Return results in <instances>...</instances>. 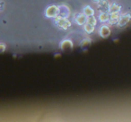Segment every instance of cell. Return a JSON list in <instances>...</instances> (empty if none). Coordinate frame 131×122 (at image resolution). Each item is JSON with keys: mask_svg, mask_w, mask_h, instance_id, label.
Wrapping results in <instances>:
<instances>
[{"mask_svg": "<svg viewBox=\"0 0 131 122\" xmlns=\"http://www.w3.org/2000/svg\"><path fill=\"white\" fill-rule=\"evenodd\" d=\"M54 22L56 24V25L62 30H67L71 26V22L68 18L58 16V15L54 17Z\"/></svg>", "mask_w": 131, "mask_h": 122, "instance_id": "obj_1", "label": "cell"}, {"mask_svg": "<svg viewBox=\"0 0 131 122\" xmlns=\"http://www.w3.org/2000/svg\"><path fill=\"white\" fill-rule=\"evenodd\" d=\"M131 19V14L129 13H126L124 15H119V19H118V22L117 24V25L118 27H123V26H126L127 24L129 23Z\"/></svg>", "mask_w": 131, "mask_h": 122, "instance_id": "obj_2", "label": "cell"}, {"mask_svg": "<svg viewBox=\"0 0 131 122\" xmlns=\"http://www.w3.org/2000/svg\"><path fill=\"white\" fill-rule=\"evenodd\" d=\"M58 14V6H50L46 9L45 16L48 18H54Z\"/></svg>", "mask_w": 131, "mask_h": 122, "instance_id": "obj_3", "label": "cell"}, {"mask_svg": "<svg viewBox=\"0 0 131 122\" xmlns=\"http://www.w3.org/2000/svg\"><path fill=\"white\" fill-rule=\"evenodd\" d=\"M86 20H87V16L84 14L75 13L74 15V21L78 25H84L86 24Z\"/></svg>", "mask_w": 131, "mask_h": 122, "instance_id": "obj_4", "label": "cell"}, {"mask_svg": "<svg viewBox=\"0 0 131 122\" xmlns=\"http://www.w3.org/2000/svg\"><path fill=\"white\" fill-rule=\"evenodd\" d=\"M70 15V9L68 8V6L66 5H60L58 6V16L65 17V18H68Z\"/></svg>", "mask_w": 131, "mask_h": 122, "instance_id": "obj_5", "label": "cell"}, {"mask_svg": "<svg viewBox=\"0 0 131 122\" xmlns=\"http://www.w3.org/2000/svg\"><path fill=\"white\" fill-rule=\"evenodd\" d=\"M59 47L62 50H71L74 48V43L71 40L67 39V40H64L60 42Z\"/></svg>", "mask_w": 131, "mask_h": 122, "instance_id": "obj_6", "label": "cell"}, {"mask_svg": "<svg viewBox=\"0 0 131 122\" xmlns=\"http://www.w3.org/2000/svg\"><path fill=\"white\" fill-rule=\"evenodd\" d=\"M111 29L107 25H102L99 29V33L102 38H108L111 35Z\"/></svg>", "mask_w": 131, "mask_h": 122, "instance_id": "obj_7", "label": "cell"}, {"mask_svg": "<svg viewBox=\"0 0 131 122\" xmlns=\"http://www.w3.org/2000/svg\"><path fill=\"white\" fill-rule=\"evenodd\" d=\"M97 4H98V10L100 12H106V13H108L110 5L108 4V2L106 1V0H102V1L97 3Z\"/></svg>", "mask_w": 131, "mask_h": 122, "instance_id": "obj_8", "label": "cell"}, {"mask_svg": "<svg viewBox=\"0 0 131 122\" xmlns=\"http://www.w3.org/2000/svg\"><path fill=\"white\" fill-rule=\"evenodd\" d=\"M118 19H119L118 14H109V20H108V22L111 25H114V24H118Z\"/></svg>", "mask_w": 131, "mask_h": 122, "instance_id": "obj_9", "label": "cell"}, {"mask_svg": "<svg viewBox=\"0 0 131 122\" xmlns=\"http://www.w3.org/2000/svg\"><path fill=\"white\" fill-rule=\"evenodd\" d=\"M120 9H121V6L114 3V4H111L109 6V11H108V13L109 14H118L120 12Z\"/></svg>", "mask_w": 131, "mask_h": 122, "instance_id": "obj_10", "label": "cell"}, {"mask_svg": "<svg viewBox=\"0 0 131 122\" xmlns=\"http://www.w3.org/2000/svg\"><path fill=\"white\" fill-rule=\"evenodd\" d=\"M83 13H84V15H85L87 17L92 16V15H94V10H93L91 6H84V9H83Z\"/></svg>", "mask_w": 131, "mask_h": 122, "instance_id": "obj_11", "label": "cell"}, {"mask_svg": "<svg viewBox=\"0 0 131 122\" xmlns=\"http://www.w3.org/2000/svg\"><path fill=\"white\" fill-rule=\"evenodd\" d=\"M99 20L101 21V23H106L109 20V13L106 12H101L99 15Z\"/></svg>", "mask_w": 131, "mask_h": 122, "instance_id": "obj_12", "label": "cell"}, {"mask_svg": "<svg viewBox=\"0 0 131 122\" xmlns=\"http://www.w3.org/2000/svg\"><path fill=\"white\" fill-rule=\"evenodd\" d=\"M94 28H95V26L92 25V24H88V23H86V24L84 25V31H85V32L88 33V34H90V33L93 32V31H94Z\"/></svg>", "mask_w": 131, "mask_h": 122, "instance_id": "obj_13", "label": "cell"}, {"mask_svg": "<svg viewBox=\"0 0 131 122\" xmlns=\"http://www.w3.org/2000/svg\"><path fill=\"white\" fill-rule=\"evenodd\" d=\"M91 44H92V40H91V39H90V38L84 39V40H83L82 41L80 42V46H81V47H83V48L89 47Z\"/></svg>", "mask_w": 131, "mask_h": 122, "instance_id": "obj_14", "label": "cell"}, {"mask_svg": "<svg viewBox=\"0 0 131 122\" xmlns=\"http://www.w3.org/2000/svg\"><path fill=\"white\" fill-rule=\"evenodd\" d=\"M86 23H88V24H92V25L95 26L96 25V19H95V17L93 16V15H92V16H88L87 17V20H86Z\"/></svg>", "mask_w": 131, "mask_h": 122, "instance_id": "obj_15", "label": "cell"}, {"mask_svg": "<svg viewBox=\"0 0 131 122\" xmlns=\"http://www.w3.org/2000/svg\"><path fill=\"white\" fill-rule=\"evenodd\" d=\"M5 50H6V45H5V44L0 43V53L4 52Z\"/></svg>", "mask_w": 131, "mask_h": 122, "instance_id": "obj_16", "label": "cell"}, {"mask_svg": "<svg viewBox=\"0 0 131 122\" xmlns=\"http://www.w3.org/2000/svg\"><path fill=\"white\" fill-rule=\"evenodd\" d=\"M4 6H5L4 2H0V11H3V10H4Z\"/></svg>", "mask_w": 131, "mask_h": 122, "instance_id": "obj_17", "label": "cell"}, {"mask_svg": "<svg viewBox=\"0 0 131 122\" xmlns=\"http://www.w3.org/2000/svg\"><path fill=\"white\" fill-rule=\"evenodd\" d=\"M93 1L95 3H99V2H101V1H102V0H93Z\"/></svg>", "mask_w": 131, "mask_h": 122, "instance_id": "obj_18", "label": "cell"}]
</instances>
